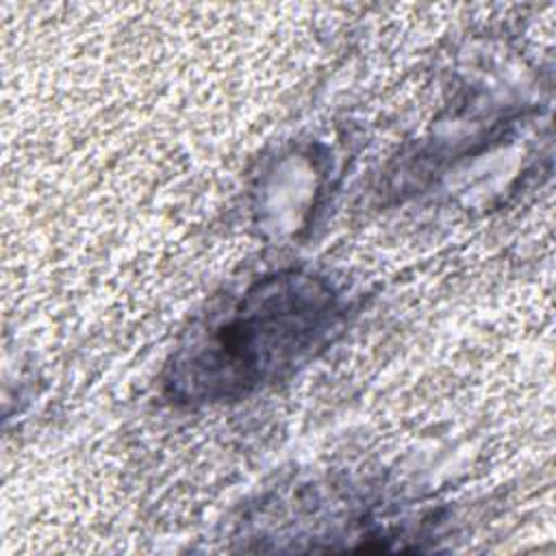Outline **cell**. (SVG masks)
Returning <instances> with one entry per match:
<instances>
[{
  "mask_svg": "<svg viewBox=\"0 0 556 556\" xmlns=\"http://www.w3.org/2000/svg\"><path fill=\"white\" fill-rule=\"evenodd\" d=\"M330 319V293L313 280L280 278L250 293L206 341H200L178 384L189 395H224L258 384L306 350Z\"/></svg>",
  "mask_w": 556,
  "mask_h": 556,
  "instance_id": "1",
  "label": "cell"
}]
</instances>
